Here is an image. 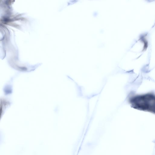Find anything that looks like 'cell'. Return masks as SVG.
<instances>
[{"label": "cell", "instance_id": "6da1fadb", "mask_svg": "<svg viewBox=\"0 0 155 155\" xmlns=\"http://www.w3.org/2000/svg\"><path fill=\"white\" fill-rule=\"evenodd\" d=\"M129 101L134 109L155 114V94L153 92L133 94L129 97Z\"/></svg>", "mask_w": 155, "mask_h": 155}]
</instances>
